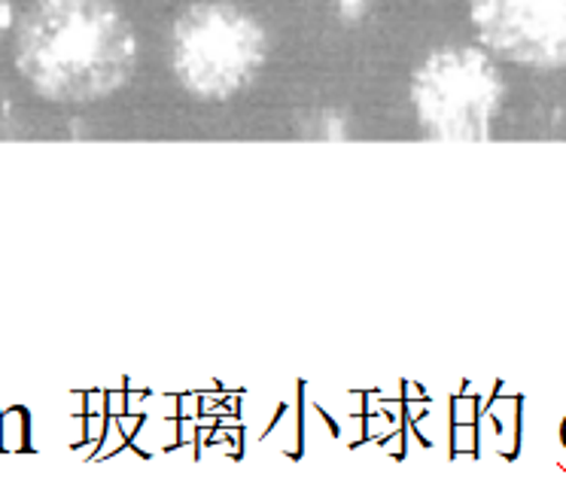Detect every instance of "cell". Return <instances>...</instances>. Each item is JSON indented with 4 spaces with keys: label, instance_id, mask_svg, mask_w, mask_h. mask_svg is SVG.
Segmentation results:
<instances>
[{
    "label": "cell",
    "instance_id": "277c9868",
    "mask_svg": "<svg viewBox=\"0 0 566 499\" xmlns=\"http://www.w3.org/2000/svg\"><path fill=\"white\" fill-rule=\"evenodd\" d=\"M484 49L533 71L566 67V0H469Z\"/></svg>",
    "mask_w": 566,
    "mask_h": 499
},
{
    "label": "cell",
    "instance_id": "3957f363",
    "mask_svg": "<svg viewBox=\"0 0 566 499\" xmlns=\"http://www.w3.org/2000/svg\"><path fill=\"white\" fill-rule=\"evenodd\" d=\"M415 104L432 137H481L500 89L488 55L442 49L415 76Z\"/></svg>",
    "mask_w": 566,
    "mask_h": 499
},
{
    "label": "cell",
    "instance_id": "5b68a950",
    "mask_svg": "<svg viewBox=\"0 0 566 499\" xmlns=\"http://www.w3.org/2000/svg\"><path fill=\"white\" fill-rule=\"evenodd\" d=\"M0 448L25 450L28 448V414L22 408H10L0 414Z\"/></svg>",
    "mask_w": 566,
    "mask_h": 499
},
{
    "label": "cell",
    "instance_id": "7a4b0ae2",
    "mask_svg": "<svg viewBox=\"0 0 566 499\" xmlns=\"http://www.w3.org/2000/svg\"><path fill=\"white\" fill-rule=\"evenodd\" d=\"M168 61L186 95L222 104L247 92L265 71L269 34L238 3L198 0L174 19Z\"/></svg>",
    "mask_w": 566,
    "mask_h": 499
},
{
    "label": "cell",
    "instance_id": "6da1fadb",
    "mask_svg": "<svg viewBox=\"0 0 566 499\" xmlns=\"http://www.w3.org/2000/svg\"><path fill=\"white\" fill-rule=\"evenodd\" d=\"M15 67L46 101L116 95L137 67V37L113 0H31L15 22Z\"/></svg>",
    "mask_w": 566,
    "mask_h": 499
}]
</instances>
